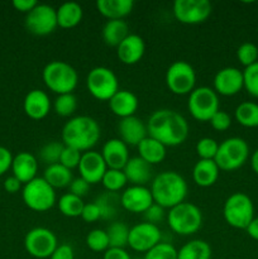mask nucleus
Returning <instances> with one entry per match:
<instances>
[{
    "label": "nucleus",
    "mask_w": 258,
    "mask_h": 259,
    "mask_svg": "<svg viewBox=\"0 0 258 259\" xmlns=\"http://www.w3.org/2000/svg\"><path fill=\"white\" fill-rule=\"evenodd\" d=\"M148 136L166 147H177L189 137L190 126L184 115L172 109H159L147 121Z\"/></svg>",
    "instance_id": "nucleus-1"
},
{
    "label": "nucleus",
    "mask_w": 258,
    "mask_h": 259,
    "mask_svg": "<svg viewBox=\"0 0 258 259\" xmlns=\"http://www.w3.org/2000/svg\"><path fill=\"white\" fill-rule=\"evenodd\" d=\"M101 136L100 125L94 118L88 115H77L71 118L63 125L62 143L80 152L91 151L96 146Z\"/></svg>",
    "instance_id": "nucleus-2"
},
{
    "label": "nucleus",
    "mask_w": 258,
    "mask_h": 259,
    "mask_svg": "<svg viewBox=\"0 0 258 259\" xmlns=\"http://www.w3.org/2000/svg\"><path fill=\"white\" fill-rule=\"evenodd\" d=\"M151 192L154 204L163 209H172L185 201L187 196V182L175 171H163L157 175L151 184Z\"/></svg>",
    "instance_id": "nucleus-3"
},
{
    "label": "nucleus",
    "mask_w": 258,
    "mask_h": 259,
    "mask_svg": "<svg viewBox=\"0 0 258 259\" xmlns=\"http://www.w3.org/2000/svg\"><path fill=\"white\" fill-rule=\"evenodd\" d=\"M46 88L57 95L72 94L78 83V73L65 61H51L42 72Z\"/></svg>",
    "instance_id": "nucleus-4"
},
{
    "label": "nucleus",
    "mask_w": 258,
    "mask_h": 259,
    "mask_svg": "<svg viewBox=\"0 0 258 259\" xmlns=\"http://www.w3.org/2000/svg\"><path fill=\"white\" fill-rule=\"evenodd\" d=\"M167 223L172 232L187 237L200 230L202 225V212L192 202L184 201L169 209Z\"/></svg>",
    "instance_id": "nucleus-5"
},
{
    "label": "nucleus",
    "mask_w": 258,
    "mask_h": 259,
    "mask_svg": "<svg viewBox=\"0 0 258 259\" xmlns=\"http://www.w3.org/2000/svg\"><path fill=\"white\" fill-rule=\"evenodd\" d=\"M223 217L229 227L247 229L254 219V205L252 199L243 192H234L224 202Z\"/></svg>",
    "instance_id": "nucleus-6"
},
{
    "label": "nucleus",
    "mask_w": 258,
    "mask_h": 259,
    "mask_svg": "<svg viewBox=\"0 0 258 259\" xmlns=\"http://www.w3.org/2000/svg\"><path fill=\"white\" fill-rule=\"evenodd\" d=\"M249 157V146L239 137H232L219 144L214 161L220 171L232 172L240 168Z\"/></svg>",
    "instance_id": "nucleus-7"
},
{
    "label": "nucleus",
    "mask_w": 258,
    "mask_h": 259,
    "mask_svg": "<svg viewBox=\"0 0 258 259\" xmlns=\"http://www.w3.org/2000/svg\"><path fill=\"white\" fill-rule=\"evenodd\" d=\"M22 199L33 211L46 212L55 206L56 191L43 177H35L23 186Z\"/></svg>",
    "instance_id": "nucleus-8"
},
{
    "label": "nucleus",
    "mask_w": 258,
    "mask_h": 259,
    "mask_svg": "<svg viewBox=\"0 0 258 259\" xmlns=\"http://www.w3.org/2000/svg\"><path fill=\"white\" fill-rule=\"evenodd\" d=\"M187 109L192 118L197 121H210L214 114L220 110L219 95L215 93L214 89L207 86L195 88L189 95Z\"/></svg>",
    "instance_id": "nucleus-9"
},
{
    "label": "nucleus",
    "mask_w": 258,
    "mask_h": 259,
    "mask_svg": "<svg viewBox=\"0 0 258 259\" xmlns=\"http://www.w3.org/2000/svg\"><path fill=\"white\" fill-rule=\"evenodd\" d=\"M86 86L96 100L109 101L119 90V80L113 70L98 66L88 73Z\"/></svg>",
    "instance_id": "nucleus-10"
},
{
    "label": "nucleus",
    "mask_w": 258,
    "mask_h": 259,
    "mask_svg": "<svg viewBox=\"0 0 258 259\" xmlns=\"http://www.w3.org/2000/svg\"><path fill=\"white\" fill-rule=\"evenodd\" d=\"M166 85L175 95H190L196 85V72L186 61L171 63L166 71Z\"/></svg>",
    "instance_id": "nucleus-11"
},
{
    "label": "nucleus",
    "mask_w": 258,
    "mask_h": 259,
    "mask_svg": "<svg viewBox=\"0 0 258 259\" xmlns=\"http://www.w3.org/2000/svg\"><path fill=\"white\" fill-rule=\"evenodd\" d=\"M57 247V237L47 228H33L24 238V248L28 254L38 259L50 258Z\"/></svg>",
    "instance_id": "nucleus-12"
},
{
    "label": "nucleus",
    "mask_w": 258,
    "mask_h": 259,
    "mask_svg": "<svg viewBox=\"0 0 258 259\" xmlns=\"http://www.w3.org/2000/svg\"><path fill=\"white\" fill-rule=\"evenodd\" d=\"M211 3L207 0H176L174 3V15L182 24H200L210 17Z\"/></svg>",
    "instance_id": "nucleus-13"
},
{
    "label": "nucleus",
    "mask_w": 258,
    "mask_h": 259,
    "mask_svg": "<svg viewBox=\"0 0 258 259\" xmlns=\"http://www.w3.org/2000/svg\"><path fill=\"white\" fill-rule=\"evenodd\" d=\"M57 27V13L48 4H38L25 17V28L34 35H48Z\"/></svg>",
    "instance_id": "nucleus-14"
},
{
    "label": "nucleus",
    "mask_w": 258,
    "mask_h": 259,
    "mask_svg": "<svg viewBox=\"0 0 258 259\" xmlns=\"http://www.w3.org/2000/svg\"><path fill=\"white\" fill-rule=\"evenodd\" d=\"M162 234L158 225L151 223H139L129 229L128 245L133 250L146 254L154 245L161 243Z\"/></svg>",
    "instance_id": "nucleus-15"
},
{
    "label": "nucleus",
    "mask_w": 258,
    "mask_h": 259,
    "mask_svg": "<svg viewBox=\"0 0 258 259\" xmlns=\"http://www.w3.org/2000/svg\"><path fill=\"white\" fill-rule=\"evenodd\" d=\"M121 207L132 214H143L152 204H154L152 192L146 186L126 187L119 197Z\"/></svg>",
    "instance_id": "nucleus-16"
},
{
    "label": "nucleus",
    "mask_w": 258,
    "mask_h": 259,
    "mask_svg": "<svg viewBox=\"0 0 258 259\" xmlns=\"http://www.w3.org/2000/svg\"><path fill=\"white\" fill-rule=\"evenodd\" d=\"M244 89L243 71L237 67H224L214 76V91L218 95L234 96Z\"/></svg>",
    "instance_id": "nucleus-17"
},
{
    "label": "nucleus",
    "mask_w": 258,
    "mask_h": 259,
    "mask_svg": "<svg viewBox=\"0 0 258 259\" xmlns=\"http://www.w3.org/2000/svg\"><path fill=\"white\" fill-rule=\"evenodd\" d=\"M77 168L81 179L85 180L89 185H96L101 182L108 167L104 162L101 153L95 151H88L82 153Z\"/></svg>",
    "instance_id": "nucleus-18"
},
{
    "label": "nucleus",
    "mask_w": 258,
    "mask_h": 259,
    "mask_svg": "<svg viewBox=\"0 0 258 259\" xmlns=\"http://www.w3.org/2000/svg\"><path fill=\"white\" fill-rule=\"evenodd\" d=\"M101 156L106 167L110 169H123L129 161L128 146L119 138H111L103 146Z\"/></svg>",
    "instance_id": "nucleus-19"
},
{
    "label": "nucleus",
    "mask_w": 258,
    "mask_h": 259,
    "mask_svg": "<svg viewBox=\"0 0 258 259\" xmlns=\"http://www.w3.org/2000/svg\"><path fill=\"white\" fill-rule=\"evenodd\" d=\"M51 106L52 104H51L48 94L43 90H38V89L29 91L23 101L24 113L33 120L45 119L50 114Z\"/></svg>",
    "instance_id": "nucleus-20"
},
{
    "label": "nucleus",
    "mask_w": 258,
    "mask_h": 259,
    "mask_svg": "<svg viewBox=\"0 0 258 259\" xmlns=\"http://www.w3.org/2000/svg\"><path fill=\"white\" fill-rule=\"evenodd\" d=\"M118 132L119 137H120L119 139L123 141L128 147H138V144L146 137H148L147 125L141 119L137 118L136 115L120 119L118 125Z\"/></svg>",
    "instance_id": "nucleus-21"
},
{
    "label": "nucleus",
    "mask_w": 258,
    "mask_h": 259,
    "mask_svg": "<svg viewBox=\"0 0 258 259\" xmlns=\"http://www.w3.org/2000/svg\"><path fill=\"white\" fill-rule=\"evenodd\" d=\"M146 52V43L138 34H129L120 45L116 47V56L124 65H136Z\"/></svg>",
    "instance_id": "nucleus-22"
},
{
    "label": "nucleus",
    "mask_w": 258,
    "mask_h": 259,
    "mask_svg": "<svg viewBox=\"0 0 258 259\" xmlns=\"http://www.w3.org/2000/svg\"><path fill=\"white\" fill-rule=\"evenodd\" d=\"M13 176L17 177L22 184H28L37 177L38 161L29 152H20L13 157Z\"/></svg>",
    "instance_id": "nucleus-23"
},
{
    "label": "nucleus",
    "mask_w": 258,
    "mask_h": 259,
    "mask_svg": "<svg viewBox=\"0 0 258 259\" xmlns=\"http://www.w3.org/2000/svg\"><path fill=\"white\" fill-rule=\"evenodd\" d=\"M139 101L136 94L129 90H118L115 95L109 100V108L114 115L120 119L136 115Z\"/></svg>",
    "instance_id": "nucleus-24"
},
{
    "label": "nucleus",
    "mask_w": 258,
    "mask_h": 259,
    "mask_svg": "<svg viewBox=\"0 0 258 259\" xmlns=\"http://www.w3.org/2000/svg\"><path fill=\"white\" fill-rule=\"evenodd\" d=\"M128 182L134 186H146L152 180V166L141 157H132L123 168Z\"/></svg>",
    "instance_id": "nucleus-25"
},
{
    "label": "nucleus",
    "mask_w": 258,
    "mask_h": 259,
    "mask_svg": "<svg viewBox=\"0 0 258 259\" xmlns=\"http://www.w3.org/2000/svg\"><path fill=\"white\" fill-rule=\"evenodd\" d=\"M220 169L214 159H199L192 169V180L200 187H210L219 179Z\"/></svg>",
    "instance_id": "nucleus-26"
},
{
    "label": "nucleus",
    "mask_w": 258,
    "mask_h": 259,
    "mask_svg": "<svg viewBox=\"0 0 258 259\" xmlns=\"http://www.w3.org/2000/svg\"><path fill=\"white\" fill-rule=\"evenodd\" d=\"M134 8L133 0H98L96 9L109 20L123 19L132 13Z\"/></svg>",
    "instance_id": "nucleus-27"
},
{
    "label": "nucleus",
    "mask_w": 258,
    "mask_h": 259,
    "mask_svg": "<svg viewBox=\"0 0 258 259\" xmlns=\"http://www.w3.org/2000/svg\"><path fill=\"white\" fill-rule=\"evenodd\" d=\"M138 156L142 159L147 162L148 164L153 166V164H158L166 158V146L161 143V142L156 141L152 137H146L141 143L138 144Z\"/></svg>",
    "instance_id": "nucleus-28"
},
{
    "label": "nucleus",
    "mask_w": 258,
    "mask_h": 259,
    "mask_svg": "<svg viewBox=\"0 0 258 259\" xmlns=\"http://www.w3.org/2000/svg\"><path fill=\"white\" fill-rule=\"evenodd\" d=\"M57 13V24L63 29H71L80 24L83 17V10L78 3H63L56 9Z\"/></svg>",
    "instance_id": "nucleus-29"
},
{
    "label": "nucleus",
    "mask_w": 258,
    "mask_h": 259,
    "mask_svg": "<svg viewBox=\"0 0 258 259\" xmlns=\"http://www.w3.org/2000/svg\"><path fill=\"white\" fill-rule=\"evenodd\" d=\"M129 34V27L123 19L108 20L101 32L104 43L110 47H118Z\"/></svg>",
    "instance_id": "nucleus-30"
},
{
    "label": "nucleus",
    "mask_w": 258,
    "mask_h": 259,
    "mask_svg": "<svg viewBox=\"0 0 258 259\" xmlns=\"http://www.w3.org/2000/svg\"><path fill=\"white\" fill-rule=\"evenodd\" d=\"M43 179L56 190L70 186L73 176L71 169L66 168L61 163H56L47 166V168L45 169V174H43Z\"/></svg>",
    "instance_id": "nucleus-31"
},
{
    "label": "nucleus",
    "mask_w": 258,
    "mask_h": 259,
    "mask_svg": "<svg viewBox=\"0 0 258 259\" xmlns=\"http://www.w3.org/2000/svg\"><path fill=\"white\" fill-rule=\"evenodd\" d=\"M211 247L202 239L187 242L177 250V259H211Z\"/></svg>",
    "instance_id": "nucleus-32"
},
{
    "label": "nucleus",
    "mask_w": 258,
    "mask_h": 259,
    "mask_svg": "<svg viewBox=\"0 0 258 259\" xmlns=\"http://www.w3.org/2000/svg\"><path fill=\"white\" fill-rule=\"evenodd\" d=\"M235 120L245 128H258V104L244 101L237 106L234 111Z\"/></svg>",
    "instance_id": "nucleus-33"
},
{
    "label": "nucleus",
    "mask_w": 258,
    "mask_h": 259,
    "mask_svg": "<svg viewBox=\"0 0 258 259\" xmlns=\"http://www.w3.org/2000/svg\"><path fill=\"white\" fill-rule=\"evenodd\" d=\"M83 206H85V202L82 201V199L76 196V195L70 194V192L62 195L58 200V210H60L61 214L67 218L81 217Z\"/></svg>",
    "instance_id": "nucleus-34"
},
{
    "label": "nucleus",
    "mask_w": 258,
    "mask_h": 259,
    "mask_svg": "<svg viewBox=\"0 0 258 259\" xmlns=\"http://www.w3.org/2000/svg\"><path fill=\"white\" fill-rule=\"evenodd\" d=\"M110 248H125L128 245L129 228L121 222H114L106 229Z\"/></svg>",
    "instance_id": "nucleus-35"
},
{
    "label": "nucleus",
    "mask_w": 258,
    "mask_h": 259,
    "mask_svg": "<svg viewBox=\"0 0 258 259\" xmlns=\"http://www.w3.org/2000/svg\"><path fill=\"white\" fill-rule=\"evenodd\" d=\"M101 184H103L104 189L108 192H115L120 191L125 187V185L128 184V180H126L125 175H124L123 169H106L105 175H104L103 180H101Z\"/></svg>",
    "instance_id": "nucleus-36"
},
{
    "label": "nucleus",
    "mask_w": 258,
    "mask_h": 259,
    "mask_svg": "<svg viewBox=\"0 0 258 259\" xmlns=\"http://www.w3.org/2000/svg\"><path fill=\"white\" fill-rule=\"evenodd\" d=\"M94 202L100 209L101 219L104 220L113 219L116 215V204H120L119 197H116L113 192H105V194L100 195Z\"/></svg>",
    "instance_id": "nucleus-37"
},
{
    "label": "nucleus",
    "mask_w": 258,
    "mask_h": 259,
    "mask_svg": "<svg viewBox=\"0 0 258 259\" xmlns=\"http://www.w3.org/2000/svg\"><path fill=\"white\" fill-rule=\"evenodd\" d=\"M53 109L60 116H71L77 109V98L73 94H62L57 95L53 101Z\"/></svg>",
    "instance_id": "nucleus-38"
},
{
    "label": "nucleus",
    "mask_w": 258,
    "mask_h": 259,
    "mask_svg": "<svg viewBox=\"0 0 258 259\" xmlns=\"http://www.w3.org/2000/svg\"><path fill=\"white\" fill-rule=\"evenodd\" d=\"M63 148H65V144L62 142L53 141L50 142V143H46L39 151V159L43 163L48 164V166L60 163V158Z\"/></svg>",
    "instance_id": "nucleus-39"
},
{
    "label": "nucleus",
    "mask_w": 258,
    "mask_h": 259,
    "mask_svg": "<svg viewBox=\"0 0 258 259\" xmlns=\"http://www.w3.org/2000/svg\"><path fill=\"white\" fill-rule=\"evenodd\" d=\"M86 245L90 250L95 253L106 252L110 248L109 245V238L106 230L94 229L86 237Z\"/></svg>",
    "instance_id": "nucleus-40"
},
{
    "label": "nucleus",
    "mask_w": 258,
    "mask_h": 259,
    "mask_svg": "<svg viewBox=\"0 0 258 259\" xmlns=\"http://www.w3.org/2000/svg\"><path fill=\"white\" fill-rule=\"evenodd\" d=\"M243 81H244V89L247 93L253 98L258 99V61L244 68Z\"/></svg>",
    "instance_id": "nucleus-41"
},
{
    "label": "nucleus",
    "mask_w": 258,
    "mask_h": 259,
    "mask_svg": "<svg viewBox=\"0 0 258 259\" xmlns=\"http://www.w3.org/2000/svg\"><path fill=\"white\" fill-rule=\"evenodd\" d=\"M143 259H177V249L169 243L161 242L148 250Z\"/></svg>",
    "instance_id": "nucleus-42"
},
{
    "label": "nucleus",
    "mask_w": 258,
    "mask_h": 259,
    "mask_svg": "<svg viewBox=\"0 0 258 259\" xmlns=\"http://www.w3.org/2000/svg\"><path fill=\"white\" fill-rule=\"evenodd\" d=\"M219 143L210 137H204L196 143V153L200 159H214L218 153Z\"/></svg>",
    "instance_id": "nucleus-43"
},
{
    "label": "nucleus",
    "mask_w": 258,
    "mask_h": 259,
    "mask_svg": "<svg viewBox=\"0 0 258 259\" xmlns=\"http://www.w3.org/2000/svg\"><path fill=\"white\" fill-rule=\"evenodd\" d=\"M237 58L244 67L253 65L258 61V47L250 42L242 43L237 50Z\"/></svg>",
    "instance_id": "nucleus-44"
},
{
    "label": "nucleus",
    "mask_w": 258,
    "mask_h": 259,
    "mask_svg": "<svg viewBox=\"0 0 258 259\" xmlns=\"http://www.w3.org/2000/svg\"><path fill=\"white\" fill-rule=\"evenodd\" d=\"M81 157H82V152L77 151V149L72 148V147L65 146L62 154H61L60 163L68 169L76 168V167H78Z\"/></svg>",
    "instance_id": "nucleus-45"
},
{
    "label": "nucleus",
    "mask_w": 258,
    "mask_h": 259,
    "mask_svg": "<svg viewBox=\"0 0 258 259\" xmlns=\"http://www.w3.org/2000/svg\"><path fill=\"white\" fill-rule=\"evenodd\" d=\"M210 124H211L212 129L218 132H225L230 128L232 125V118L227 111L219 110L214 114L211 119H210Z\"/></svg>",
    "instance_id": "nucleus-46"
},
{
    "label": "nucleus",
    "mask_w": 258,
    "mask_h": 259,
    "mask_svg": "<svg viewBox=\"0 0 258 259\" xmlns=\"http://www.w3.org/2000/svg\"><path fill=\"white\" fill-rule=\"evenodd\" d=\"M164 215H166V212H164L163 207L159 206V205L157 204H152L151 206L143 212V217L144 219H146V222L154 225H157L159 222H162V220L164 219Z\"/></svg>",
    "instance_id": "nucleus-47"
},
{
    "label": "nucleus",
    "mask_w": 258,
    "mask_h": 259,
    "mask_svg": "<svg viewBox=\"0 0 258 259\" xmlns=\"http://www.w3.org/2000/svg\"><path fill=\"white\" fill-rule=\"evenodd\" d=\"M80 218L86 223L98 222L99 219H101L100 209H99V206L95 204V202H91V204H85Z\"/></svg>",
    "instance_id": "nucleus-48"
},
{
    "label": "nucleus",
    "mask_w": 258,
    "mask_h": 259,
    "mask_svg": "<svg viewBox=\"0 0 258 259\" xmlns=\"http://www.w3.org/2000/svg\"><path fill=\"white\" fill-rule=\"evenodd\" d=\"M68 187H70V194L76 195V196L81 197V199H82V197L88 194L89 190H90V185H89L85 180L81 179V177L73 179Z\"/></svg>",
    "instance_id": "nucleus-49"
},
{
    "label": "nucleus",
    "mask_w": 258,
    "mask_h": 259,
    "mask_svg": "<svg viewBox=\"0 0 258 259\" xmlns=\"http://www.w3.org/2000/svg\"><path fill=\"white\" fill-rule=\"evenodd\" d=\"M13 156L12 152L5 147L0 146V176L8 172V169L12 168Z\"/></svg>",
    "instance_id": "nucleus-50"
},
{
    "label": "nucleus",
    "mask_w": 258,
    "mask_h": 259,
    "mask_svg": "<svg viewBox=\"0 0 258 259\" xmlns=\"http://www.w3.org/2000/svg\"><path fill=\"white\" fill-rule=\"evenodd\" d=\"M50 259H75V252L68 244H58Z\"/></svg>",
    "instance_id": "nucleus-51"
},
{
    "label": "nucleus",
    "mask_w": 258,
    "mask_h": 259,
    "mask_svg": "<svg viewBox=\"0 0 258 259\" xmlns=\"http://www.w3.org/2000/svg\"><path fill=\"white\" fill-rule=\"evenodd\" d=\"M103 259H132V257L123 248H109L104 252Z\"/></svg>",
    "instance_id": "nucleus-52"
},
{
    "label": "nucleus",
    "mask_w": 258,
    "mask_h": 259,
    "mask_svg": "<svg viewBox=\"0 0 258 259\" xmlns=\"http://www.w3.org/2000/svg\"><path fill=\"white\" fill-rule=\"evenodd\" d=\"M38 5V3L35 0H14L13 2V7L20 13H29L30 10L34 9Z\"/></svg>",
    "instance_id": "nucleus-53"
},
{
    "label": "nucleus",
    "mask_w": 258,
    "mask_h": 259,
    "mask_svg": "<svg viewBox=\"0 0 258 259\" xmlns=\"http://www.w3.org/2000/svg\"><path fill=\"white\" fill-rule=\"evenodd\" d=\"M22 185L23 184L17 179V177L10 176L4 181V189L5 191L9 192V194H15V192H18L22 189Z\"/></svg>",
    "instance_id": "nucleus-54"
},
{
    "label": "nucleus",
    "mask_w": 258,
    "mask_h": 259,
    "mask_svg": "<svg viewBox=\"0 0 258 259\" xmlns=\"http://www.w3.org/2000/svg\"><path fill=\"white\" fill-rule=\"evenodd\" d=\"M245 232H247V234L249 235L252 239L258 240V217L254 218V219L250 222V224L248 225Z\"/></svg>",
    "instance_id": "nucleus-55"
},
{
    "label": "nucleus",
    "mask_w": 258,
    "mask_h": 259,
    "mask_svg": "<svg viewBox=\"0 0 258 259\" xmlns=\"http://www.w3.org/2000/svg\"><path fill=\"white\" fill-rule=\"evenodd\" d=\"M250 167H252L253 172L258 175V148L250 156Z\"/></svg>",
    "instance_id": "nucleus-56"
}]
</instances>
